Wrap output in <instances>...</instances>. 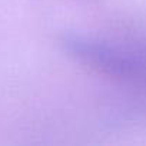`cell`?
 I'll list each match as a JSON object with an SVG mask.
<instances>
[{
    "mask_svg": "<svg viewBox=\"0 0 146 146\" xmlns=\"http://www.w3.org/2000/svg\"><path fill=\"white\" fill-rule=\"evenodd\" d=\"M60 44L79 63L117 79H145L146 56L113 43L82 35H64Z\"/></svg>",
    "mask_w": 146,
    "mask_h": 146,
    "instance_id": "1",
    "label": "cell"
}]
</instances>
